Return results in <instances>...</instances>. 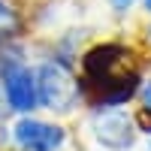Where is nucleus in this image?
<instances>
[{"instance_id":"nucleus-2","label":"nucleus","mask_w":151,"mask_h":151,"mask_svg":"<svg viewBox=\"0 0 151 151\" xmlns=\"http://www.w3.org/2000/svg\"><path fill=\"white\" fill-rule=\"evenodd\" d=\"M15 139L24 151H55L64 145V130L36 118H21L15 124Z\"/></svg>"},{"instance_id":"nucleus-4","label":"nucleus","mask_w":151,"mask_h":151,"mask_svg":"<svg viewBox=\"0 0 151 151\" xmlns=\"http://www.w3.org/2000/svg\"><path fill=\"white\" fill-rule=\"evenodd\" d=\"M94 133H97L100 145H106V148H112V151L130 148L133 139H136L130 118L121 115V112H106V115H100V118L94 121Z\"/></svg>"},{"instance_id":"nucleus-7","label":"nucleus","mask_w":151,"mask_h":151,"mask_svg":"<svg viewBox=\"0 0 151 151\" xmlns=\"http://www.w3.org/2000/svg\"><path fill=\"white\" fill-rule=\"evenodd\" d=\"M142 97H145V106H148V112H151V85H145V91H142Z\"/></svg>"},{"instance_id":"nucleus-8","label":"nucleus","mask_w":151,"mask_h":151,"mask_svg":"<svg viewBox=\"0 0 151 151\" xmlns=\"http://www.w3.org/2000/svg\"><path fill=\"white\" fill-rule=\"evenodd\" d=\"M145 6H148V9H151V0H145Z\"/></svg>"},{"instance_id":"nucleus-6","label":"nucleus","mask_w":151,"mask_h":151,"mask_svg":"<svg viewBox=\"0 0 151 151\" xmlns=\"http://www.w3.org/2000/svg\"><path fill=\"white\" fill-rule=\"evenodd\" d=\"M130 3H133V0H112V6H115L118 12H124V9H130Z\"/></svg>"},{"instance_id":"nucleus-5","label":"nucleus","mask_w":151,"mask_h":151,"mask_svg":"<svg viewBox=\"0 0 151 151\" xmlns=\"http://www.w3.org/2000/svg\"><path fill=\"white\" fill-rule=\"evenodd\" d=\"M15 27H18V18H15V12L9 9V3H3V0H0V36H9Z\"/></svg>"},{"instance_id":"nucleus-3","label":"nucleus","mask_w":151,"mask_h":151,"mask_svg":"<svg viewBox=\"0 0 151 151\" xmlns=\"http://www.w3.org/2000/svg\"><path fill=\"white\" fill-rule=\"evenodd\" d=\"M3 91H6L9 106L18 109V112H30L40 103V97H36V79L30 76V70H24L18 64H12L3 73Z\"/></svg>"},{"instance_id":"nucleus-1","label":"nucleus","mask_w":151,"mask_h":151,"mask_svg":"<svg viewBox=\"0 0 151 151\" xmlns=\"http://www.w3.org/2000/svg\"><path fill=\"white\" fill-rule=\"evenodd\" d=\"M36 97L48 109L67 112L79 100V82L64 64H42L36 73Z\"/></svg>"}]
</instances>
